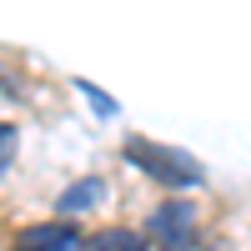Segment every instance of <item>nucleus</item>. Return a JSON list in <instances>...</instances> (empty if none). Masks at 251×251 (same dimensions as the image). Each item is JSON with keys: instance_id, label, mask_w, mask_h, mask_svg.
<instances>
[{"instance_id": "5", "label": "nucleus", "mask_w": 251, "mask_h": 251, "mask_svg": "<svg viewBox=\"0 0 251 251\" xmlns=\"http://www.w3.org/2000/svg\"><path fill=\"white\" fill-rule=\"evenodd\" d=\"M86 251H146V236L141 231H126V226H106L86 241Z\"/></svg>"}, {"instance_id": "1", "label": "nucleus", "mask_w": 251, "mask_h": 251, "mask_svg": "<svg viewBox=\"0 0 251 251\" xmlns=\"http://www.w3.org/2000/svg\"><path fill=\"white\" fill-rule=\"evenodd\" d=\"M126 161H131L136 171H146L156 186H166V191H186V186H201L206 181L201 161H191L186 151H176V146L146 141V136H126Z\"/></svg>"}, {"instance_id": "7", "label": "nucleus", "mask_w": 251, "mask_h": 251, "mask_svg": "<svg viewBox=\"0 0 251 251\" xmlns=\"http://www.w3.org/2000/svg\"><path fill=\"white\" fill-rule=\"evenodd\" d=\"M10 156H15V126H10V121H0V171L10 166Z\"/></svg>"}, {"instance_id": "4", "label": "nucleus", "mask_w": 251, "mask_h": 251, "mask_svg": "<svg viewBox=\"0 0 251 251\" xmlns=\"http://www.w3.org/2000/svg\"><path fill=\"white\" fill-rule=\"evenodd\" d=\"M106 196V181H96V176H86V181H75L71 191H60V216H75V211H91V206Z\"/></svg>"}, {"instance_id": "3", "label": "nucleus", "mask_w": 251, "mask_h": 251, "mask_svg": "<svg viewBox=\"0 0 251 251\" xmlns=\"http://www.w3.org/2000/svg\"><path fill=\"white\" fill-rule=\"evenodd\" d=\"M15 246L20 251H80V231L60 216V221H40V226H30V231H20Z\"/></svg>"}, {"instance_id": "2", "label": "nucleus", "mask_w": 251, "mask_h": 251, "mask_svg": "<svg viewBox=\"0 0 251 251\" xmlns=\"http://www.w3.org/2000/svg\"><path fill=\"white\" fill-rule=\"evenodd\" d=\"M151 241H161V251H191V236H196V206L191 201H161L156 211H151Z\"/></svg>"}, {"instance_id": "6", "label": "nucleus", "mask_w": 251, "mask_h": 251, "mask_svg": "<svg viewBox=\"0 0 251 251\" xmlns=\"http://www.w3.org/2000/svg\"><path fill=\"white\" fill-rule=\"evenodd\" d=\"M75 91L86 96V100H91V106H96L100 116H116V111H121V106H116V96H106V91H96L91 80H75Z\"/></svg>"}]
</instances>
